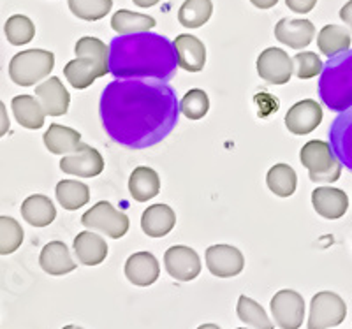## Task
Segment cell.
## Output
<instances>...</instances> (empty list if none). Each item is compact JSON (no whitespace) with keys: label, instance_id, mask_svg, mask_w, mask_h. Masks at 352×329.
I'll use <instances>...</instances> for the list:
<instances>
[{"label":"cell","instance_id":"obj_4","mask_svg":"<svg viewBox=\"0 0 352 329\" xmlns=\"http://www.w3.org/2000/svg\"><path fill=\"white\" fill-rule=\"evenodd\" d=\"M81 224L90 231L106 234L113 240H120L127 234L131 222H129L127 215L120 209H116L111 203L99 201L88 212L83 213Z\"/></svg>","mask_w":352,"mask_h":329},{"label":"cell","instance_id":"obj_19","mask_svg":"<svg viewBox=\"0 0 352 329\" xmlns=\"http://www.w3.org/2000/svg\"><path fill=\"white\" fill-rule=\"evenodd\" d=\"M176 224V213L168 205H153L143 212L141 229L150 238H164L173 231Z\"/></svg>","mask_w":352,"mask_h":329},{"label":"cell","instance_id":"obj_40","mask_svg":"<svg viewBox=\"0 0 352 329\" xmlns=\"http://www.w3.org/2000/svg\"><path fill=\"white\" fill-rule=\"evenodd\" d=\"M197 329H220V328L217 324H203V326H199Z\"/></svg>","mask_w":352,"mask_h":329},{"label":"cell","instance_id":"obj_30","mask_svg":"<svg viewBox=\"0 0 352 329\" xmlns=\"http://www.w3.org/2000/svg\"><path fill=\"white\" fill-rule=\"evenodd\" d=\"M4 34L12 46H23L36 37V25L25 14H14L6 21Z\"/></svg>","mask_w":352,"mask_h":329},{"label":"cell","instance_id":"obj_12","mask_svg":"<svg viewBox=\"0 0 352 329\" xmlns=\"http://www.w3.org/2000/svg\"><path fill=\"white\" fill-rule=\"evenodd\" d=\"M36 97L39 99L44 113L48 117H62L69 111L71 95H69L60 78L50 76L48 80H44L43 83L37 84Z\"/></svg>","mask_w":352,"mask_h":329},{"label":"cell","instance_id":"obj_23","mask_svg":"<svg viewBox=\"0 0 352 329\" xmlns=\"http://www.w3.org/2000/svg\"><path fill=\"white\" fill-rule=\"evenodd\" d=\"M12 113H14V118H16L18 124L25 128H30V131H37L44 125V118H46V113H44L43 106H41L39 99L32 95H18L12 99L11 102Z\"/></svg>","mask_w":352,"mask_h":329},{"label":"cell","instance_id":"obj_34","mask_svg":"<svg viewBox=\"0 0 352 329\" xmlns=\"http://www.w3.org/2000/svg\"><path fill=\"white\" fill-rule=\"evenodd\" d=\"M292 64H294V74L300 80H310V78L319 76L322 73V67H324L320 56L314 52L296 53L292 58Z\"/></svg>","mask_w":352,"mask_h":329},{"label":"cell","instance_id":"obj_3","mask_svg":"<svg viewBox=\"0 0 352 329\" xmlns=\"http://www.w3.org/2000/svg\"><path fill=\"white\" fill-rule=\"evenodd\" d=\"M300 161L308 169V177L316 183H333L340 178L342 164L326 141H308L301 148Z\"/></svg>","mask_w":352,"mask_h":329},{"label":"cell","instance_id":"obj_31","mask_svg":"<svg viewBox=\"0 0 352 329\" xmlns=\"http://www.w3.org/2000/svg\"><path fill=\"white\" fill-rule=\"evenodd\" d=\"M69 9L76 18L85 21H97L111 11L113 0H67Z\"/></svg>","mask_w":352,"mask_h":329},{"label":"cell","instance_id":"obj_36","mask_svg":"<svg viewBox=\"0 0 352 329\" xmlns=\"http://www.w3.org/2000/svg\"><path fill=\"white\" fill-rule=\"evenodd\" d=\"M11 127V122H9V115H8V108L2 101H0V137L6 136Z\"/></svg>","mask_w":352,"mask_h":329},{"label":"cell","instance_id":"obj_24","mask_svg":"<svg viewBox=\"0 0 352 329\" xmlns=\"http://www.w3.org/2000/svg\"><path fill=\"white\" fill-rule=\"evenodd\" d=\"M351 32L342 25H326V27L320 28L319 36H317L319 52L329 58L347 53L351 48Z\"/></svg>","mask_w":352,"mask_h":329},{"label":"cell","instance_id":"obj_11","mask_svg":"<svg viewBox=\"0 0 352 329\" xmlns=\"http://www.w3.org/2000/svg\"><path fill=\"white\" fill-rule=\"evenodd\" d=\"M320 122H322V108L314 99L296 102L292 108H289L285 115V127L289 128V133L296 136L310 134L319 127Z\"/></svg>","mask_w":352,"mask_h":329},{"label":"cell","instance_id":"obj_28","mask_svg":"<svg viewBox=\"0 0 352 329\" xmlns=\"http://www.w3.org/2000/svg\"><path fill=\"white\" fill-rule=\"evenodd\" d=\"M212 0H185L178 11V21L185 28H199L212 18Z\"/></svg>","mask_w":352,"mask_h":329},{"label":"cell","instance_id":"obj_9","mask_svg":"<svg viewBox=\"0 0 352 329\" xmlns=\"http://www.w3.org/2000/svg\"><path fill=\"white\" fill-rule=\"evenodd\" d=\"M60 169L65 174H72L78 178L99 177L104 171V159L94 146L85 145L78 148V152L65 155L60 161Z\"/></svg>","mask_w":352,"mask_h":329},{"label":"cell","instance_id":"obj_38","mask_svg":"<svg viewBox=\"0 0 352 329\" xmlns=\"http://www.w3.org/2000/svg\"><path fill=\"white\" fill-rule=\"evenodd\" d=\"M250 4L256 5L257 9H272L273 5L278 4V0H250Z\"/></svg>","mask_w":352,"mask_h":329},{"label":"cell","instance_id":"obj_14","mask_svg":"<svg viewBox=\"0 0 352 329\" xmlns=\"http://www.w3.org/2000/svg\"><path fill=\"white\" fill-rule=\"evenodd\" d=\"M275 37L278 43L292 49L307 48L316 37V27L310 20H289L282 18L275 27Z\"/></svg>","mask_w":352,"mask_h":329},{"label":"cell","instance_id":"obj_32","mask_svg":"<svg viewBox=\"0 0 352 329\" xmlns=\"http://www.w3.org/2000/svg\"><path fill=\"white\" fill-rule=\"evenodd\" d=\"M23 229L12 217H0V256L16 252L23 243Z\"/></svg>","mask_w":352,"mask_h":329},{"label":"cell","instance_id":"obj_15","mask_svg":"<svg viewBox=\"0 0 352 329\" xmlns=\"http://www.w3.org/2000/svg\"><path fill=\"white\" fill-rule=\"evenodd\" d=\"M160 266L155 256L150 252L132 253L125 262V277L138 287H148L159 280Z\"/></svg>","mask_w":352,"mask_h":329},{"label":"cell","instance_id":"obj_2","mask_svg":"<svg viewBox=\"0 0 352 329\" xmlns=\"http://www.w3.org/2000/svg\"><path fill=\"white\" fill-rule=\"evenodd\" d=\"M55 67V55L46 49H27L12 56L9 76L18 87H34L46 80Z\"/></svg>","mask_w":352,"mask_h":329},{"label":"cell","instance_id":"obj_5","mask_svg":"<svg viewBox=\"0 0 352 329\" xmlns=\"http://www.w3.org/2000/svg\"><path fill=\"white\" fill-rule=\"evenodd\" d=\"M347 317V305L338 294L322 291L312 297L308 329H328L342 324Z\"/></svg>","mask_w":352,"mask_h":329},{"label":"cell","instance_id":"obj_25","mask_svg":"<svg viewBox=\"0 0 352 329\" xmlns=\"http://www.w3.org/2000/svg\"><path fill=\"white\" fill-rule=\"evenodd\" d=\"M157 25L155 18L143 14V12L120 9L111 18V28L118 36H132V34H144Z\"/></svg>","mask_w":352,"mask_h":329},{"label":"cell","instance_id":"obj_13","mask_svg":"<svg viewBox=\"0 0 352 329\" xmlns=\"http://www.w3.org/2000/svg\"><path fill=\"white\" fill-rule=\"evenodd\" d=\"M173 48L176 53V60L184 71L199 73L206 65V48L204 43L190 34H180L173 41Z\"/></svg>","mask_w":352,"mask_h":329},{"label":"cell","instance_id":"obj_41","mask_svg":"<svg viewBox=\"0 0 352 329\" xmlns=\"http://www.w3.org/2000/svg\"><path fill=\"white\" fill-rule=\"evenodd\" d=\"M62 329H83V328H80V326H65V328H62Z\"/></svg>","mask_w":352,"mask_h":329},{"label":"cell","instance_id":"obj_18","mask_svg":"<svg viewBox=\"0 0 352 329\" xmlns=\"http://www.w3.org/2000/svg\"><path fill=\"white\" fill-rule=\"evenodd\" d=\"M72 249L78 261L83 266H99L108 257V243L100 234L94 231H83L74 238Z\"/></svg>","mask_w":352,"mask_h":329},{"label":"cell","instance_id":"obj_33","mask_svg":"<svg viewBox=\"0 0 352 329\" xmlns=\"http://www.w3.org/2000/svg\"><path fill=\"white\" fill-rule=\"evenodd\" d=\"M180 111L188 120H201V118H204L210 111L208 93L201 89L188 90L180 102Z\"/></svg>","mask_w":352,"mask_h":329},{"label":"cell","instance_id":"obj_8","mask_svg":"<svg viewBox=\"0 0 352 329\" xmlns=\"http://www.w3.org/2000/svg\"><path fill=\"white\" fill-rule=\"evenodd\" d=\"M164 266L169 277L178 282H190L199 277L201 259L190 247L175 245L166 250Z\"/></svg>","mask_w":352,"mask_h":329},{"label":"cell","instance_id":"obj_37","mask_svg":"<svg viewBox=\"0 0 352 329\" xmlns=\"http://www.w3.org/2000/svg\"><path fill=\"white\" fill-rule=\"evenodd\" d=\"M340 20L352 30V0H349L347 4L340 9Z\"/></svg>","mask_w":352,"mask_h":329},{"label":"cell","instance_id":"obj_16","mask_svg":"<svg viewBox=\"0 0 352 329\" xmlns=\"http://www.w3.org/2000/svg\"><path fill=\"white\" fill-rule=\"evenodd\" d=\"M314 209L322 218L336 220L342 218L349 209V197L344 190L333 187H317L312 192Z\"/></svg>","mask_w":352,"mask_h":329},{"label":"cell","instance_id":"obj_1","mask_svg":"<svg viewBox=\"0 0 352 329\" xmlns=\"http://www.w3.org/2000/svg\"><path fill=\"white\" fill-rule=\"evenodd\" d=\"M74 53L76 58L67 62L64 76L76 90L88 89L94 81L109 73V48L97 37H81Z\"/></svg>","mask_w":352,"mask_h":329},{"label":"cell","instance_id":"obj_42","mask_svg":"<svg viewBox=\"0 0 352 329\" xmlns=\"http://www.w3.org/2000/svg\"><path fill=\"white\" fill-rule=\"evenodd\" d=\"M238 329H247V328H238Z\"/></svg>","mask_w":352,"mask_h":329},{"label":"cell","instance_id":"obj_35","mask_svg":"<svg viewBox=\"0 0 352 329\" xmlns=\"http://www.w3.org/2000/svg\"><path fill=\"white\" fill-rule=\"evenodd\" d=\"M287 8L292 12H298V14H307V12L312 11L316 8L317 0H285Z\"/></svg>","mask_w":352,"mask_h":329},{"label":"cell","instance_id":"obj_27","mask_svg":"<svg viewBox=\"0 0 352 329\" xmlns=\"http://www.w3.org/2000/svg\"><path fill=\"white\" fill-rule=\"evenodd\" d=\"M266 183H268V189L272 190L275 196L291 197L292 194L296 192L298 187L296 171H294L289 164H275L268 171Z\"/></svg>","mask_w":352,"mask_h":329},{"label":"cell","instance_id":"obj_20","mask_svg":"<svg viewBox=\"0 0 352 329\" xmlns=\"http://www.w3.org/2000/svg\"><path fill=\"white\" fill-rule=\"evenodd\" d=\"M44 146L55 155H71L81 146V134L71 127L52 124L43 136Z\"/></svg>","mask_w":352,"mask_h":329},{"label":"cell","instance_id":"obj_7","mask_svg":"<svg viewBox=\"0 0 352 329\" xmlns=\"http://www.w3.org/2000/svg\"><path fill=\"white\" fill-rule=\"evenodd\" d=\"M257 74L272 84H285L294 73V64L287 52L280 48H266L257 56Z\"/></svg>","mask_w":352,"mask_h":329},{"label":"cell","instance_id":"obj_39","mask_svg":"<svg viewBox=\"0 0 352 329\" xmlns=\"http://www.w3.org/2000/svg\"><path fill=\"white\" fill-rule=\"evenodd\" d=\"M132 2H134L138 8H153V5L159 4L160 0H132Z\"/></svg>","mask_w":352,"mask_h":329},{"label":"cell","instance_id":"obj_6","mask_svg":"<svg viewBox=\"0 0 352 329\" xmlns=\"http://www.w3.org/2000/svg\"><path fill=\"white\" fill-rule=\"evenodd\" d=\"M275 324L280 329H300L305 319V299L291 289L278 291L270 303Z\"/></svg>","mask_w":352,"mask_h":329},{"label":"cell","instance_id":"obj_21","mask_svg":"<svg viewBox=\"0 0 352 329\" xmlns=\"http://www.w3.org/2000/svg\"><path fill=\"white\" fill-rule=\"evenodd\" d=\"M21 217L34 227H46L56 218V208L52 199L43 194L28 196L21 203Z\"/></svg>","mask_w":352,"mask_h":329},{"label":"cell","instance_id":"obj_29","mask_svg":"<svg viewBox=\"0 0 352 329\" xmlns=\"http://www.w3.org/2000/svg\"><path fill=\"white\" fill-rule=\"evenodd\" d=\"M236 313L241 322H245L247 326H250L252 329H273L275 324L270 321V317L266 315L263 306L257 302H254L252 297L248 296H240L236 305Z\"/></svg>","mask_w":352,"mask_h":329},{"label":"cell","instance_id":"obj_17","mask_svg":"<svg viewBox=\"0 0 352 329\" xmlns=\"http://www.w3.org/2000/svg\"><path fill=\"white\" fill-rule=\"evenodd\" d=\"M39 264L46 273L53 277H62L78 268L64 241H50L48 245H44V249L41 250Z\"/></svg>","mask_w":352,"mask_h":329},{"label":"cell","instance_id":"obj_22","mask_svg":"<svg viewBox=\"0 0 352 329\" xmlns=\"http://www.w3.org/2000/svg\"><path fill=\"white\" fill-rule=\"evenodd\" d=\"M129 192L138 203H146L160 192V178L155 169L140 166L129 178Z\"/></svg>","mask_w":352,"mask_h":329},{"label":"cell","instance_id":"obj_10","mask_svg":"<svg viewBox=\"0 0 352 329\" xmlns=\"http://www.w3.org/2000/svg\"><path fill=\"white\" fill-rule=\"evenodd\" d=\"M206 266L215 277L231 278L243 271L245 257L236 247L212 245L206 249Z\"/></svg>","mask_w":352,"mask_h":329},{"label":"cell","instance_id":"obj_26","mask_svg":"<svg viewBox=\"0 0 352 329\" xmlns=\"http://www.w3.org/2000/svg\"><path fill=\"white\" fill-rule=\"evenodd\" d=\"M56 201L69 212L80 209L81 206L88 205L90 201V189L88 185L78 180H62L56 183Z\"/></svg>","mask_w":352,"mask_h":329}]
</instances>
